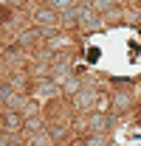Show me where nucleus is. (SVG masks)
<instances>
[{
  "label": "nucleus",
  "mask_w": 141,
  "mask_h": 146,
  "mask_svg": "<svg viewBox=\"0 0 141 146\" xmlns=\"http://www.w3.org/2000/svg\"><path fill=\"white\" fill-rule=\"evenodd\" d=\"M37 23H40V25H56L59 17H56V11H54V9L45 6V9H40V11H37Z\"/></svg>",
  "instance_id": "39448f33"
},
{
  "label": "nucleus",
  "mask_w": 141,
  "mask_h": 146,
  "mask_svg": "<svg viewBox=\"0 0 141 146\" xmlns=\"http://www.w3.org/2000/svg\"><path fill=\"white\" fill-rule=\"evenodd\" d=\"M56 93H59V87H56V84H51V82L37 84V96H42V98H45V96H56Z\"/></svg>",
  "instance_id": "423d86ee"
},
{
  "label": "nucleus",
  "mask_w": 141,
  "mask_h": 146,
  "mask_svg": "<svg viewBox=\"0 0 141 146\" xmlns=\"http://www.w3.org/2000/svg\"><path fill=\"white\" fill-rule=\"evenodd\" d=\"M73 101H76L79 110H90L93 104H96V93L93 90H79L76 96H73Z\"/></svg>",
  "instance_id": "f03ea898"
},
{
  "label": "nucleus",
  "mask_w": 141,
  "mask_h": 146,
  "mask_svg": "<svg viewBox=\"0 0 141 146\" xmlns=\"http://www.w3.org/2000/svg\"><path fill=\"white\" fill-rule=\"evenodd\" d=\"M3 127L9 129V132H17V129L23 127V115H20V112H14V110H9V112L3 115Z\"/></svg>",
  "instance_id": "7ed1b4c3"
},
{
  "label": "nucleus",
  "mask_w": 141,
  "mask_h": 146,
  "mask_svg": "<svg viewBox=\"0 0 141 146\" xmlns=\"http://www.w3.org/2000/svg\"><path fill=\"white\" fill-rule=\"evenodd\" d=\"M26 129L37 132V129H40V121H37V118H28V121H26Z\"/></svg>",
  "instance_id": "9d476101"
},
{
  "label": "nucleus",
  "mask_w": 141,
  "mask_h": 146,
  "mask_svg": "<svg viewBox=\"0 0 141 146\" xmlns=\"http://www.w3.org/2000/svg\"><path fill=\"white\" fill-rule=\"evenodd\" d=\"M127 104H130V98H127V96H124V93H119V96H113V107H127Z\"/></svg>",
  "instance_id": "1a4fd4ad"
},
{
  "label": "nucleus",
  "mask_w": 141,
  "mask_h": 146,
  "mask_svg": "<svg viewBox=\"0 0 141 146\" xmlns=\"http://www.w3.org/2000/svg\"><path fill=\"white\" fill-rule=\"evenodd\" d=\"M76 20H79V23H82L88 31H96V28H102V20L96 17V11H93V9H79Z\"/></svg>",
  "instance_id": "f257e3e1"
},
{
  "label": "nucleus",
  "mask_w": 141,
  "mask_h": 146,
  "mask_svg": "<svg viewBox=\"0 0 141 146\" xmlns=\"http://www.w3.org/2000/svg\"><path fill=\"white\" fill-rule=\"evenodd\" d=\"M113 3H116V0H93V11H96V14H99V11H110Z\"/></svg>",
  "instance_id": "0eeeda50"
},
{
  "label": "nucleus",
  "mask_w": 141,
  "mask_h": 146,
  "mask_svg": "<svg viewBox=\"0 0 141 146\" xmlns=\"http://www.w3.org/2000/svg\"><path fill=\"white\" fill-rule=\"evenodd\" d=\"M48 9H54V11L59 14V11H65V9H70V0H51V6H48Z\"/></svg>",
  "instance_id": "6e6552de"
},
{
  "label": "nucleus",
  "mask_w": 141,
  "mask_h": 146,
  "mask_svg": "<svg viewBox=\"0 0 141 146\" xmlns=\"http://www.w3.org/2000/svg\"><path fill=\"white\" fill-rule=\"evenodd\" d=\"M88 129L90 132H107V129H110V118H107V115H90Z\"/></svg>",
  "instance_id": "20e7f679"
}]
</instances>
